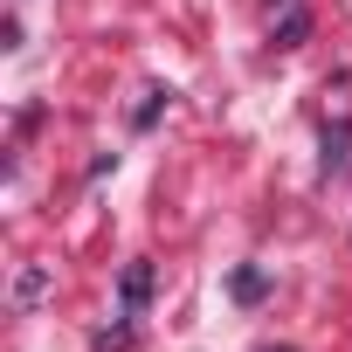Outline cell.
Returning <instances> with one entry per match:
<instances>
[{"instance_id":"3","label":"cell","mask_w":352,"mask_h":352,"mask_svg":"<svg viewBox=\"0 0 352 352\" xmlns=\"http://www.w3.org/2000/svg\"><path fill=\"white\" fill-rule=\"evenodd\" d=\"M304 35H311V14H304V8H283V21H276V35H270V42H276V49H297Z\"/></svg>"},{"instance_id":"7","label":"cell","mask_w":352,"mask_h":352,"mask_svg":"<svg viewBox=\"0 0 352 352\" xmlns=\"http://www.w3.org/2000/svg\"><path fill=\"white\" fill-rule=\"evenodd\" d=\"M270 352H297V345H270Z\"/></svg>"},{"instance_id":"2","label":"cell","mask_w":352,"mask_h":352,"mask_svg":"<svg viewBox=\"0 0 352 352\" xmlns=\"http://www.w3.org/2000/svg\"><path fill=\"white\" fill-rule=\"evenodd\" d=\"M145 297H152V270H145V263H131V270H124V318H138V311H145Z\"/></svg>"},{"instance_id":"4","label":"cell","mask_w":352,"mask_h":352,"mask_svg":"<svg viewBox=\"0 0 352 352\" xmlns=\"http://www.w3.org/2000/svg\"><path fill=\"white\" fill-rule=\"evenodd\" d=\"M228 290H235V304H256V297L270 290V276H263V270H235V276H228Z\"/></svg>"},{"instance_id":"5","label":"cell","mask_w":352,"mask_h":352,"mask_svg":"<svg viewBox=\"0 0 352 352\" xmlns=\"http://www.w3.org/2000/svg\"><path fill=\"white\" fill-rule=\"evenodd\" d=\"M42 290H49V276H42V270H28V276H21V290H14V297H21V304H35V297H42Z\"/></svg>"},{"instance_id":"1","label":"cell","mask_w":352,"mask_h":352,"mask_svg":"<svg viewBox=\"0 0 352 352\" xmlns=\"http://www.w3.org/2000/svg\"><path fill=\"white\" fill-rule=\"evenodd\" d=\"M345 159H352V118H338L324 131V173H345Z\"/></svg>"},{"instance_id":"6","label":"cell","mask_w":352,"mask_h":352,"mask_svg":"<svg viewBox=\"0 0 352 352\" xmlns=\"http://www.w3.org/2000/svg\"><path fill=\"white\" fill-rule=\"evenodd\" d=\"M159 104H166V90H145V104H138V131H145V124L159 118Z\"/></svg>"}]
</instances>
